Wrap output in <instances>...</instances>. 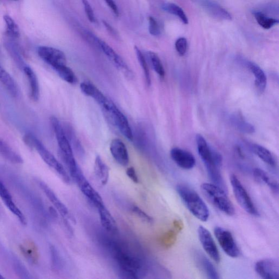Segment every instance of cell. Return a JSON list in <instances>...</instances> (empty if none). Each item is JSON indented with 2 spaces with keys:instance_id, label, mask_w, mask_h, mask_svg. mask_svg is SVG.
I'll return each instance as SVG.
<instances>
[{
  "instance_id": "ba28073f",
  "label": "cell",
  "mask_w": 279,
  "mask_h": 279,
  "mask_svg": "<svg viewBox=\"0 0 279 279\" xmlns=\"http://www.w3.org/2000/svg\"><path fill=\"white\" fill-rule=\"evenodd\" d=\"M214 234L226 254L232 258H237L240 255L238 246L229 231L223 227H216L214 229Z\"/></svg>"
},
{
  "instance_id": "f1b7e54d",
  "label": "cell",
  "mask_w": 279,
  "mask_h": 279,
  "mask_svg": "<svg viewBox=\"0 0 279 279\" xmlns=\"http://www.w3.org/2000/svg\"><path fill=\"white\" fill-rule=\"evenodd\" d=\"M0 155L13 163L22 164V157L0 138Z\"/></svg>"
},
{
  "instance_id": "603a6c76",
  "label": "cell",
  "mask_w": 279,
  "mask_h": 279,
  "mask_svg": "<svg viewBox=\"0 0 279 279\" xmlns=\"http://www.w3.org/2000/svg\"><path fill=\"white\" fill-rule=\"evenodd\" d=\"M195 258L199 267L205 272L208 278L212 279L219 278V275L216 269L210 261L202 253L196 252Z\"/></svg>"
},
{
  "instance_id": "8d00e7d4",
  "label": "cell",
  "mask_w": 279,
  "mask_h": 279,
  "mask_svg": "<svg viewBox=\"0 0 279 279\" xmlns=\"http://www.w3.org/2000/svg\"><path fill=\"white\" fill-rule=\"evenodd\" d=\"M187 40L184 37L180 38L175 43V48L177 52L182 56L186 54L187 50Z\"/></svg>"
},
{
  "instance_id": "7402d4cb",
  "label": "cell",
  "mask_w": 279,
  "mask_h": 279,
  "mask_svg": "<svg viewBox=\"0 0 279 279\" xmlns=\"http://www.w3.org/2000/svg\"><path fill=\"white\" fill-rule=\"evenodd\" d=\"M99 215L101 224L107 232L116 233L118 232L116 222L104 205L97 208Z\"/></svg>"
},
{
  "instance_id": "4dcf8cb0",
  "label": "cell",
  "mask_w": 279,
  "mask_h": 279,
  "mask_svg": "<svg viewBox=\"0 0 279 279\" xmlns=\"http://www.w3.org/2000/svg\"><path fill=\"white\" fill-rule=\"evenodd\" d=\"M60 77L63 80L72 85L77 83L78 79L72 70L67 65H63L54 69Z\"/></svg>"
},
{
  "instance_id": "30bf717a",
  "label": "cell",
  "mask_w": 279,
  "mask_h": 279,
  "mask_svg": "<svg viewBox=\"0 0 279 279\" xmlns=\"http://www.w3.org/2000/svg\"><path fill=\"white\" fill-rule=\"evenodd\" d=\"M73 180L77 182L82 193L95 207L97 208L99 206L104 205L100 195L87 180L82 171L76 175Z\"/></svg>"
},
{
  "instance_id": "7c38bea8",
  "label": "cell",
  "mask_w": 279,
  "mask_h": 279,
  "mask_svg": "<svg viewBox=\"0 0 279 279\" xmlns=\"http://www.w3.org/2000/svg\"><path fill=\"white\" fill-rule=\"evenodd\" d=\"M80 89L86 96L92 98L105 112L109 111L113 104L97 87L89 82H82Z\"/></svg>"
},
{
  "instance_id": "4fadbf2b",
  "label": "cell",
  "mask_w": 279,
  "mask_h": 279,
  "mask_svg": "<svg viewBox=\"0 0 279 279\" xmlns=\"http://www.w3.org/2000/svg\"><path fill=\"white\" fill-rule=\"evenodd\" d=\"M256 273L262 278L278 279L279 278V265L275 259L265 258L259 260L255 266Z\"/></svg>"
},
{
  "instance_id": "e575fe53",
  "label": "cell",
  "mask_w": 279,
  "mask_h": 279,
  "mask_svg": "<svg viewBox=\"0 0 279 279\" xmlns=\"http://www.w3.org/2000/svg\"><path fill=\"white\" fill-rule=\"evenodd\" d=\"M149 55L152 65L153 66L155 72L161 78H164L166 72H165L164 68L159 56L155 53L152 52H150Z\"/></svg>"
},
{
  "instance_id": "d590c367",
  "label": "cell",
  "mask_w": 279,
  "mask_h": 279,
  "mask_svg": "<svg viewBox=\"0 0 279 279\" xmlns=\"http://www.w3.org/2000/svg\"><path fill=\"white\" fill-rule=\"evenodd\" d=\"M4 18L9 35L14 38L20 37V30L14 20L8 15L5 16Z\"/></svg>"
},
{
  "instance_id": "ab89813d",
  "label": "cell",
  "mask_w": 279,
  "mask_h": 279,
  "mask_svg": "<svg viewBox=\"0 0 279 279\" xmlns=\"http://www.w3.org/2000/svg\"><path fill=\"white\" fill-rule=\"evenodd\" d=\"M82 4H83L88 20L92 23H96L97 22L96 18V17H95L94 12L90 4L88 3L87 0H82Z\"/></svg>"
},
{
  "instance_id": "8fae6325",
  "label": "cell",
  "mask_w": 279,
  "mask_h": 279,
  "mask_svg": "<svg viewBox=\"0 0 279 279\" xmlns=\"http://www.w3.org/2000/svg\"><path fill=\"white\" fill-rule=\"evenodd\" d=\"M198 235L203 248L213 261L218 263L221 257L216 244L212 234L205 227L200 226L198 229Z\"/></svg>"
},
{
  "instance_id": "5b68a950",
  "label": "cell",
  "mask_w": 279,
  "mask_h": 279,
  "mask_svg": "<svg viewBox=\"0 0 279 279\" xmlns=\"http://www.w3.org/2000/svg\"><path fill=\"white\" fill-rule=\"evenodd\" d=\"M25 143L29 147L34 149L40 155L42 159L49 167L54 169L60 176L61 179L69 184L71 179L62 165L56 160L55 156L46 148L43 143L33 134H27L24 137Z\"/></svg>"
},
{
  "instance_id": "d4e9b609",
  "label": "cell",
  "mask_w": 279,
  "mask_h": 279,
  "mask_svg": "<svg viewBox=\"0 0 279 279\" xmlns=\"http://www.w3.org/2000/svg\"><path fill=\"white\" fill-rule=\"evenodd\" d=\"M94 170L101 185H106L109 179L110 169L99 156L95 160Z\"/></svg>"
},
{
  "instance_id": "b9f144b4",
  "label": "cell",
  "mask_w": 279,
  "mask_h": 279,
  "mask_svg": "<svg viewBox=\"0 0 279 279\" xmlns=\"http://www.w3.org/2000/svg\"><path fill=\"white\" fill-rule=\"evenodd\" d=\"M126 174L132 182L135 183H138V178L134 168H129L126 170Z\"/></svg>"
},
{
  "instance_id": "44dd1931",
  "label": "cell",
  "mask_w": 279,
  "mask_h": 279,
  "mask_svg": "<svg viewBox=\"0 0 279 279\" xmlns=\"http://www.w3.org/2000/svg\"><path fill=\"white\" fill-rule=\"evenodd\" d=\"M244 63L247 68L254 75L257 89L260 93H263L267 86V77L263 70L254 62L246 61Z\"/></svg>"
},
{
  "instance_id": "f6af8a7d",
  "label": "cell",
  "mask_w": 279,
  "mask_h": 279,
  "mask_svg": "<svg viewBox=\"0 0 279 279\" xmlns=\"http://www.w3.org/2000/svg\"><path fill=\"white\" fill-rule=\"evenodd\" d=\"M4 277L2 276L1 274H0V279H4Z\"/></svg>"
},
{
  "instance_id": "7a4b0ae2",
  "label": "cell",
  "mask_w": 279,
  "mask_h": 279,
  "mask_svg": "<svg viewBox=\"0 0 279 279\" xmlns=\"http://www.w3.org/2000/svg\"><path fill=\"white\" fill-rule=\"evenodd\" d=\"M113 257L115 258L120 270L131 278H138L144 270L141 259L133 256L128 251L123 249L115 243L110 244Z\"/></svg>"
},
{
  "instance_id": "9a60e30c",
  "label": "cell",
  "mask_w": 279,
  "mask_h": 279,
  "mask_svg": "<svg viewBox=\"0 0 279 279\" xmlns=\"http://www.w3.org/2000/svg\"><path fill=\"white\" fill-rule=\"evenodd\" d=\"M193 2L214 18L222 21L232 20V16L229 12L212 0H193Z\"/></svg>"
},
{
  "instance_id": "836d02e7",
  "label": "cell",
  "mask_w": 279,
  "mask_h": 279,
  "mask_svg": "<svg viewBox=\"0 0 279 279\" xmlns=\"http://www.w3.org/2000/svg\"><path fill=\"white\" fill-rule=\"evenodd\" d=\"M134 49L140 65H141L143 69L146 82H147V84L148 86H150L151 84V78L148 63L147 61H146L145 56L142 52V51L136 46L134 47Z\"/></svg>"
},
{
  "instance_id": "74e56055",
  "label": "cell",
  "mask_w": 279,
  "mask_h": 279,
  "mask_svg": "<svg viewBox=\"0 0 279 279\" xmlns=\"http://www.w3.org/2000/svg\"><path fill=\"white\" fill-rule=\"evenodd\" d=\"M149 30L150 34L154 36H158L161 34V30L158 22L152 17H149Z\"/></svg>"
},
{
  "instance_id": "1f68e13d",
  "label": "cell",
  "mask_w": 279,
  "mask_h": 279,
  "mask_svg": "<svg viewBox=\"0 0 279 279\" xmlns=\"http://www.w3.org/2000/svg\"><path fill=\"white\" fill-rule=\"evenodd\" d=\"M253 16L260 26L265 29H269L278 23V20L268 17L261 12H254Z\"/></svg>"
},
{
  "instance_id": "484cf974",
  "label": "cell",
  "mask_w": 279,
  "mask_h": 279,
  "mask_svg": "<svg viewBox=\"0 0 279 279\" xmlns=\"http://www.w3.org/2000/svg\"><path fill=\"white\" fill-rule=\"evenodd\" d=\"M251 149L253 153L269 166L271 168L276 167L277 161L275 158L268 149L258 144H253Z\"/></svg>"
},
{
  "instance_id": "2e32d148",
  "label": "cell",
  "mask_w": 279,
  "mask_h": 279,
  "mask_svg": "<svg viewBox=\"0 0 279 279\" xmlns=\"http://www.w3.org/2000/svg\"><path fill=\"white\" fill-rule=\"evenodd\" d=\"M39 186L42 190V191L46 194L47 197L51 203L57 209L63 218L66 220H70L72 221H74V218L72 217L71 213L69 212L67 207L63 204L62 201L56 195L52 189H51L45 183L41 181H38Z\"/></svg>"
},
{
  "instance_id": "d6a6232c",
  "label": "cell",
  "mask_w": 279,
  "mask_h": 279,
  "mask_svg": "<svg viewBox=\"0 0 279 279\" xmlns=\"http://www.w3.org/2000/svg\"><path fill=\"white\" fill-rule=\"evenodd\" d=\"M64 128L66 136L68 138V141L71 144V147L74 148L76 151L80 155L84 154V149L82 148V146L79 141V139L76 136L72 126L69 125H67Z\"/></svg>"
},
{
  "instance_id": "ffe728a7",
  "label": "cell",
  "mask_w": 279,
  "mask_h": 279,
  "mask_svg": "<svg viewBox=\"0 0 279 279\" xmlns=\"http://www.w3.org/2000/svg\"><path fill=\"white\" fill-rule=\"evenodd\" d=\"M23 71L28 80L30 97L34 102H37L40 97V88L37 76L33 69L28 66L24 67Z\"/></svg>"
},
{
  "instance_id": "ac0fdd59",
  "label": "cell",
  "mask_w": 279,
  "mask_h": 279,
  "mask_svg": "<svg viewBox=\"0 0 279 279\" xmlns=\"http://www.w3.org/2000/svg\"><path fill=\"white\" fill-rule=\"evenodd\" d=\"M0 198L2 199L6 206L14 214L23 225L27 223L26 218L20 209L16 205L9 190L0 181Z\"/></svg>"
},
{
  "instance_id": "d6986e66",
  "label": "cell",
  "mask_w": 279,
  "mask_h": 279,
  "mask_svg": "<svg viewBox=\"0 0 279 279\" xmlns=\"http://www.w3.org/2000/svg\"><path fill=\"white\" fill-rule=\"evenodd\" d=\"M111 154L114 160L120 166L125 167L129 162L127 149L123 142L119 138L112 140L110 147Z\"/></svg>"
},
{
  "instance_id": "60d3db41",
  "label": "cell",
  "mask_w": 279,
  "mask_h": 279,
  "mask_svg": "<svg viewBox=\"0 0 279 279\" xmlns=\"http://www.w3.org/2000/svg\"><path fill=\"white\" fill-rule=\"evenodd\" d=\"M178 232L175 230L169 231L164 237V245L168 247L173 245L176 239V234Z\"/></svg>"
},
{
  "instance_id": "83f0119b",
  "label": "cell",
  "mask_w": 279,
  "mask_h": 279,
  "mask_svg": "<svg viewBox=\"0 0 279 279\" xmlns=\"http://www.w3.org/2000/svg\"><path fill=\"white\" fill-rule=\"evenodd\" d=\"M0 82L13 97H17L19 89L17 82L12 77V76L1 66H0Z\"/></svg>"
},
{
  "instance_id": "9c48e42d",
  "label": "cell",
  "mask_w": 279,
  "mask_h": 279,
  "mask_svg": "<svg viewBox=\"0 0 279 279\" xmlns=\"http://www.w3.org/2000/svg\"><path fill=\"white\" fill-rule=\"evenodd\" d=\"M38 54L54 69L63 65H66L67 60L64 53L52 47L42 46L38 49Z\"/></svg>"
},
{
  "instance_id": "f546056e",
  "label": "cell",
  "mask_w": 279,
  "mask_h": 279,
  "mask_svg": "<svg viewBox=\"0 0 279 279\" xmlns=\"http://www.w3.org/2000/svg\"><path fill=\"white\" fill-rule=\"evenodd\" d=\"M162 9L169 14L179 18L183 24H188V18L185 12L178 5L173 3H166L162 5Z\"/></svg>"
},
{
  "instance_id": "6da1fadb",
  "label": "cell",
  "mask_w": 279,
  "mask_h": 279,
  "mask_svg": "<svg viewBox=\"0 0 279 279\" xmlns=\"http://www.w3.org/2000/svg\"><path fill=\"white\" fill-rule=\"evenodd\" d=\"M176 189L190 212L199 220L207 221L209 216L208 208L198 193L185 184L177 185Z\"/></svg>"
},
{
  "instance_id": "4316f807",
  "label": "cell",
  "mask_w": 279,
  "mask_h": 279,
  "mask_svg": "<svg viewBox=\"0 0 279 279\" xmlns=\"http://www.w3.org/2000/svg\"><path fill=\"white\" fill-rule=\"evenodd\" d=\"M232 124L239 131L245 134H253L255 132L254 126L246 121L243 116L239 113L233 114L230 117Z\"/></svg>"
},
{
  "instance_id": "f35d334b",
  "label": "cell",
  "mask_w": 279,
  "mask_h": 279,
  "mask_svg": "<svg viewBox=\"0 0 279 279\" xmlns=\"http://www.w3.org/2000/svg\"><path fill=\"white\" fill-rule=\"evenodd\" d=\"M131 211L134 213L138 217L142 219L148 223H152L154 222V219L150 216L147 213H145L139 207L134 206L131 208Z\"/></svg>"
},
{
  "instance_id": "8992f818",
  "label": "cell",
  "mask_w": 279,
  "mask_h": 279,
  "mask_svg": "<svg viewBox=\"0 0 279 279\" xmlns=\"http://www.w3.org/2000/svg\"><path fill=\"white\" fill-rule=\"evenodd\" d=\"M230 182L233 194L239 206L247 213L253 216H259L258 211L253 204L250 195L236 175H231Z\"/></svg>"
},
{
  "instance_id": "bcb514c9",
  "label": "cell",
  "mask_w": 279,
  "mask_h": 279,
  "mask_svg": "<svg viewBox=\"0 0 279 279\" xmlns=\"http://www.w3.org/2000/svg\"><path fill=\"white\" fill-rule=\"evenodd\" d=\"M15 1H18V0H15Z\"/></svg>"
},
{
  "instance_id": "e0dca14e",
  "label": "cell",
  "mask_w": 279,
  "mask_h": 279,
  "mask_svg": "<svg viewBox=\"0 0 279 279\" xmlns=\"http://www.w3.org/2000/svg\"><path fill=\"white\" fill-rule=\"evenodd\" d=\"M170 155L177 166L183 169L190 170L195 166V158L188 151L175 148L171 150Z\"/></svg>"
},
{
  "instance_id": "cb8c5ba5",
  "label": "cell",
  "mask_w": 279,
  "mask_h": 279,
  "mask_svg": "<svg viewBox=\"0 0 279 279\" xmlns=\"http://www.w3.org/2000/svg\"><path fill=\"white\" fill-rule=\"evenodd\" d=\"M253 176L258 182L267 185L272 192L275 194H278V184L277 181L272 179L265 171L261 169L256 168L253 171Z\"/></svg>"
},
{
  "instance_id": "ee69618b",
  "label": "cell",
  "mask_w": 279,
  "mask_h": 279,
  "mask_svg": "<svg viewBox=\"0 0 279 279\" xmlns=\"http://www.w3.org/2000/svg\"><path fill=\"white\" fill-rule=\"evenodd\" d=\"M103 22L107 31H108L109 33L112 36L117 38V37L118 36V34L117 33V31L115 29H114L108 23H107L105 21H103Z\"/></svg>"
},
{
  "instance_id": "52a82bcc",
  "label": "cell",
  "mask_w": 279,
  "mask_h": 279,
  "mask_svg": "<svg viewBox=\"0 0 279 279\" xmlns=\"http://www.w3.org/2000/svg\"><path fill=\"white\" fill-rule=\"evenodd\" d=\"M91 40L96 44V45L103 52V53L115 65L119 71L121 72L125 77L130 79L132 77V73L131 69L128 66L126 65L123 59L119 56L110 46L108 45L104 41L100 40L96 36L93 34H88Z\"/></svg>"
},
{
  "instance_id": "277c9868",
  "label": "cell",
  "mask_w": 279,
  "mask_h": 279,
  "mask_svg": "<svg viewBox=\"0 0 279 279\" xmlns=\"http://www.w3.org/2000/svg\"><path fill=\"white\" fill-rule=\"evenodd\" d=\"M201 191L206 198L219 211L229 216L235 213L232 203L225 190L211 183H204L201 186Z\"/></svg>"
},
{
  "instance_id": "7bdbcfd3",
  "label": "cell",
  "mask_w": 279,
  "mask_h": 279,
  "mask_svg": "<svg viewBox=\"0 0 279 279\" xmlns=\"http://www.w3.org/2000/svg\"><path fill=\"white\" fill-rule=\"evenodd\" d=\"M104 1L112 10L113 14L115 15V16L118 17L119 15V10L115 2H114L113 0H104Z\"/></svg>"
},
{
  "instance_id": "3957f363",
  "label": "cell",
  "mask_w": 279,
  "mask_h": 279,
  "mask_svg": "<svg viewBox=\"0 0 279 279\" xmlns=\"http://www.w3.org/2000/svg\"><path fill=\"white\" fill-rule=\"evenodd\" d=\"M50 120L58 142L62 159L69 170L70 175H72L79 169L80 167L75 159L71 145L59 120L55 116L51 117Z\"/></svg>"
},
{
  "instance_id": "5bb4252c",
  "label": "cell",
  "mask_w": 279,
  "mask_h": 279,
  "mask_svg": "<svg viewBox=\"0 0 279 279\" xmlns=\"http://www.w3.org/2000/svg\"><path fill=\"white\" fill-rule=\"evenodd\" d=\"M107 113L120 132L129 141H132L134 137L128 120L115 104H113Z\"/></svg>"
}]
</instances>
